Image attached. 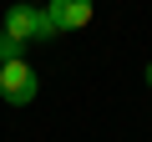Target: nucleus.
I'll list each match as a JSON object with an SVG mask.
<instances>
[{
    "label": "nucleus",
    "instance_id": "5",
    "mask_svg": "<svg viewBox=\"0 0 152 142\" xmlns=\"http://www.w3.org/2000/svg\"><path fill=\"white\" fill-rule=\"evenodd\" d=\"M142 81H147V86H152V61H147V71H142Z\"/></svg>",
    "mask_w": 152,
    "mask_h": 142
},
{
    "label": "nucleus",
    "instance_id": "4",
    "mask_svg": "<svg viewBox=\"0 0 152 142\" xmlns=\"http://www.w3.org/2000/svg\"><path fill=\"white\" fill-rule=\"evenodd\" d=\"M5 61H26V46H20V41H10L5 31H0V66H5Z\"/></svg>",
    "mask_w": 152,
    "mask_h": 142
},
{
    "label": "nucleus",
    "instance_id": "6",
    "mask_svg": "<svg viewBox=\"0 0 152 142\" xmlns=\"http://www.w3.org/2000/svg\"><path fill=\"white\" fill-rule=\"evenodd\" d=\"M26 5H41V0H26Z\"/></svg>",
    "mask_w": 152,
    "mask_h": 142
},
{
    "label": "nucleus",
    "instance_id": "3",
    "mask_svg": "<svg viewBox=\"0 0 152 142\" xmlns=\"http://www.w3.org/2000/svg\"><path fill=\"white\" fill-rule=\"evenodd\" d=\"M46 15H51L56 36H71V31H86L91 26L96 0H46Z\"/></svg>",
    "mask_w": 152,
    "mask_h": 142
},
{
    "label": "nucleus",
    "instance_id": "1",
    "mask_svg": "<svg viewBox=\"0 0 152 142\" xmlns=\"http://www.w3.org/2000/svg\"><path fill=\"white\" fill-rule=\"evenodd\" d=\"M0 31H5L10 41L31 46V41H56V26L46 15V5H26V0H15V5L0 15Z\"/></svg>",
    "mask_w": 152,
    "mask_h": 142
},
{
    "label": "nucleus",
    "instance_id": "2",
    "mask_svg": "<svg viewBox=\"0 0 152 142\" xmlns=\"http://www.w3.org/2000/svg\"><path fill=\"white\" fill-rule=\"evenodd\" d=\"M41 97V71L31 61H5L0 66V102L5 107H31Z\"/></svg>",
    "mask_w": 152,
    "mask_h": 142
}]
</instances>
